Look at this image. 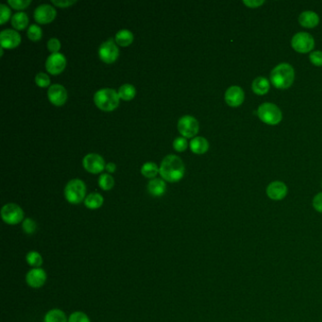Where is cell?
<instances>
[{"label": "cell", "instance_id": "obj_1", "mask_svg": "<svg viewBox=\"0 0 322 322\" xmlns=\"http://www.w3.org/2000/svg\"><path fill=\"white\" fill-rule=\"evenodd\" d=\"M186 172V166L183 160L177 155L165 157L160 166V175L168 183H177L181 181Z\"/></svg>", "mask_w": 322, "mask_h": 322}, {"label": "cell", "instance_id": "obj_2", "mask_svg": "<svg viewBox=\"0 0 322 322\" xmlns=\"http://www.w3.org/2000/svg\"><path fill=\"white\" fill-rule=\"evenodd\" d=\"M295 72L288 64H281L274 67L270 73V81L278 89H287L294 82Z\"/></svg>", "mask_w": 322, "mask_h": 322}, {"label": "cell", "instance_id": "obj_3", "mask_svg": "<svg viewBox=\"0 0 322 322\" xmlns=\"http://www.w3.org/2000/svg\"><path fill=\"white\" fill-rule=\"evenodd\" d=\"M120 98L118 93L112 88H103L98 90L94 96L96 106L104 112H112L119 105Z\"/></svg>", "mask_w": 322, "mask_h": 322}, {"label": "cell", "instance_id": "obj_4", "mask_svg": "<svg viewBox=\"0 0 322 322\" xmlns=\"http://www.w3.org/2000/svg\"><path fill=\"white\" fill-rule=\"evenodd\" d=\"M65 199L71 204H79L86 197V186L83 181L73 179L64 188Z\"/></svg>", "mask_w": 322, "mask_h": 322}, {"label": "cell", "instance_id": "obj_5", "mask_svg": "<svg viewBox=\"0 0 322 322\" xmlns=\"http://www.w3.org/2000/svg\"><path fill=\"white\" fill-rule=\"evenodd\" d=\"M257 115L263 123L267 125H277L282 121L281 110L273 103H263L257 111Z\"/></svg>", "mask_w": 322, "mask_h": 322}, {"label": "cell", "instance_id": "obj_6", "mask_svg": "<svg viewBox=\"0 0 322 322\" xmlns=\"http://www.w3.org/2000/svg\"><path fill=\"white\" fill-rule=\"evenodd\" d=\"M24 211L19 205L8 203L1 209V217L5 223L9 225H17L24 220Z\"/></svg>", "mask_w": 322, "mask_h": 322}, {"label": "cell", "instance_id": "obj_7", "mask_svg": "<svg viewBox=\"0 0 322 322\" xmlns=\"http://www.w3.org/2000/svg\"><path fill=\"white\" fill-rule=\"evenodd\" d=\"M98 56L105 64H114L119 57V49L116 41L110 38L106 42L102 43L98 49Z\"/></svg>", "mask_w": 322, "mask_h": 322}, {"label": "cell", "instance_id": "obj_8", "mask_svg": "<svg viewBox=\"0 0 322 322\" xmlns=\"http://www.w3.org/2000/svg\"><path fill=\"white\" fill-rule=\"evenodd\" d=\"M291 46L299 53H308L315 47V40L312 35L307 32H299L291 41Z\"/></svg>", "mask_w": 322, "mask_h": 322}, {"label": "cell", "instance_id": "obj_9", "mask_svg": "<svg viewBox=\"0 0 322 322\" xmlns=\"http://www.w3.org/2000/svg\"><path fill=\"white\" fill-rule=\"evenodd\" d=\"M178 129L182 136L185 138H192L197 134L199 125L195 117L185 116L179 119Z\"/></svg>", "mask_w": 322, "mask_h": 322}, {"label": "cell", "instance_id": "obj_10", "mask_svg": "<svg viewBox=\"0 0 322 322\" xmlns=\"http://www.w3.org/2000/svg\"><path fill=\"white\" fill-rule=\"evenodd\" d=\"M82 166L86 171L92 174L101 173L106 167L104 159L97 153H90L84 157Z\"/></svg>", "mask_w": 322, "mask_h": 322}, {"label": "cell", "instance_id": "obj_11", "mask_svg": "<svg viewBox=\"0 0 322 322\" xmlns=\"http://www.w3.org/2000/svg\"><path fill=\"white\" fill-rule=\"evenodd\" d=\"M66 67V58L62 53H53L46 62V68L51 75H59Z\"/></svg>", "mask_w": 322, "mask_h": 322}, {"label": "cell", "instance_id": "obj_12", "mask_svg": "<svg viewBox=\"0 0 322 322\" xmlns=\"http://www.w3.org/2000/svg\"><path fill=\"white\" fill-rule=\"evenodd\" d=\"M49 101L57 107L64 105L67 101L68 94L66 89L61 84H53L49 87L48 91Z\"/></svg>", "mask_w": 322, "mask_h": 322}, {"label": "cell", "instance_id": "obj_13", "mask_svg": "<svg viewBox=\"0 0 322 322\" xmlns=\"http://www.w3.org/2000/svg\"><path fill=\"white\" fill-rule=\"evenodd\" d=\"M57 11L54 7L49 4H43L34 11V19L38 24H49L56 18Z\"/></svg>", "mask_w": 322, "mask_h": 322}, {"label": "cell", "instance_id": "obj_14", "mask_svg": "<svg viewBox=\"0 0 322 322\" xmlns=\"http://www.w3.org/2000/svg\"><path fill=\"white\" fill-rule=\"evenodd\" d=\"M21 44V36L15 29H4L0 33L1 48L13 49Z\"/></svg>", "mask_w": 322, "mask_h": 322}, {"label": "cell", "instance_id": "obj_15", "mask_svg": "<svg viewBox=\"0 0 322 322\" xmlns=\"http://www.w3.org/2000/svg\"><path fill=\"white\" fill-rule=\"evenodd\" d=\"M47 273L43 268H32L26 275V282L32 288H40L47 282Z\"/></svg>", "mask_w": 322, "mask_h": 322}, {"label": "cell", "instance_id": "obj_16", "mask_svg": "<svg viewBox=\"0 0 322 322\" xmlns=\"http://www.w3.org/2000/svg\"><path fill=\"white\" fill-rule=\"evenodd\" d=\"M225 100L231 107L240 106L245 100V93L243 89L239 86H232L228 88L225 93Z\"/></svg>", "mask_w": 322, "mask_h": 322}, {"label": "cell", "instance_id": "obj_17", "mask_svg": "<svg viewBox=\"0 0 322 322\" xmlns=\"http://www.w3.org/2000/svg\"><path fill=\"white\" fill-rule=\"evenodd\" d=\"M266 195L273 200H282L287 195V187L282 182H273L267 186Z\"/></svg>", "mask_w": 322, "mask_h": 322}, {"label": "cell", "instance_id": "obj_18", "mask_svg": "<svg viewBox=\"0 0 322 322\" xmlns=\"http://www.w3.org/2000/svg\"><path fill=\"white\" fill-rule=\"evenodd\" d=\"M299 22L304 28L312 29L319 25L320 17L314 11H303L299 17Z\"/></svg>", "mask_w": 322, "mask_h": 322}, {"label": "cell", "instance_id": "obj_19", "mask_svg": "<svg viewBox=\"0 0 322 322\" xmlns=\"http://www.w3.org/2000/svg\"><path fill=\"white\" fill-rule=\"evenodd\" d=\"M148 193L153 196H161L166 193V184L163 179H153L147 185Z\"/></svg>", "mask_w": 322, "mask_h": 322}, {"label": "cell", "instance_id": "obj_20", "mask_svg": "<svg viewBox=\"0 0 322 322\" xmlns=\"http://www.w3.org/2000/svg\"><path fill=\"white\" fill-rule=\"evenodd\" d=\"M190 148L195 154H204L209 149V143L203 137H195L190 142Z\"/></svg>", "mask_w": 322, "mask_h": 322}, {"label": "cell", "instance_id": "obj_21", "mask_svg": "<svg viewBox=\"0 0 322 322\" xmlns=\"http://www.w3.org/2000/svg\"><path fill=\"white\" fill-rule=\"evenodd\" d=\"M115 41L117 46L122 48H126L132 44L133 42V34L129 29H121L116 34Z\"/></svg>", "mask_w": 322, "mask_h": 322}, {"label": "cell", "instance_id": "obj_22", "mask_svg": "<svg viewBox=\"0 0 322 322\" xmlns=\"http://www.w3.org/2000/svg\"><path fill=\"white\" fill-rule=\"evenodd\" d=\"M103 196L97 192L89 194L84 199V205L90 210H97L103 205Z\"/></svg>", "mask_w": 322, "mask_h": 322}, {"label": "cell", "instance_id": "obj_23", "mask_svg": "<svg viewBox=\"0 0 322 322\" xmlns=\"http://www.w3.org/2000/svg\"><path fill=\"white\" fill-rule=\"evenodd\" d=\"M252 88L256 95L263 96V95L268 93L270 85L266 78H263V77H258L254 79Z\"/></svg>", "mask_w": 322, "mask_h": 322}, {"label": "cell", "instance_id": "obj_24", "mask_svg": "<svg viewBox=\"0 0 322 322\" xmlns=\"http://www.w3.org/2000/svg\"><path fill=\"white\" fill-rule=\"evenodd\" d=\"M29 25V16L26 12L19 11L12 15L11 17V26L16 30H23Z\"/></svg>", "mask_w": 322, "mask_h": 322}, {"label": "cell", "instance_id": "obj_25", "mask_svg": "<svg viewBox=\"0 0 322 322\" xmlns=\"http://www.w3.org/2000/svg\"><path fill=\"white\" fill-rule=\"evenodd\" d=\"M117 93H118V96L120 99L125 100V101H129V100H132L136 96V89L133 85L126 83V84H123L121 87L118 89Z\"/></svg>", "mask_w": 322, "mask_h": 322}, {"label": "cell", "instance_id": "obj_26", "mask_svg": "<svg viewBox=\"0 0 322 322\" xmlns=\"http://www.w3.org/2000/svg\"><path fill=\"white\" fill-rule=\"evenodd\" d=\"M44 322H68L67 317L60 309H52L46 314Z\"/></svg>", "mask_w": 322, "mask_h": 322}, {"label": "cell", "instance_id": "obj_27", "mask_svg": "<svg viewBox=\"0 0 322 322\" xmlns=\"http://www.w3.org/2000/svg\"><path fill=\"white\" fill-rule=\"evenodd\" d=\"M141 173L144 177L147 179H155L159 173H160V168L157 166L155 163L153 162H147L144 164L141 168Z\"/></svg>", "mask_w": 322, "mask_h": 322}, {"label": "cell", "instance_id": "obj_28", "mask_svg": "<svg viewBox=\"0 0 322 322\" xmlns=\"http://www.w3.org/2000/svg\"><path fill=\"white\" fill-rule=\"evenodd\" d=\"M26 261L29 266L33 268H39L43 264V257L38 252H29L26 256Z\"/></svg>", "mask_w": 322, "mask_h": 322}, {"label": "cell", "instance_id": "obj_29", "mask_svg": "<svg viewBox=\"0 0 322 322\" xmlns=\"http://www.w3.org/2000/svg\"><path fill=\"white\" fill-rule=\"evenodd\" d=\"M98 186L104 191H110L115 186V179L111 174H101L98 178Z\"/></svg>", "mask_w": 322, "mask_h": 322}, {"label": "cell", "instance_id": "obj_30", "mask_svg": "<svg viewBox=\"0 0 322 322\" xmlns=\"http://www.w3.org/2000/svg\"><path fill=\"white\" fill-rule=\"evenodd\" d=\"M42 36H43V31L39 26L36 24L30 25V27L28 29L29 39L33 41V42H37V41L42 39Z\"/></svg>", "mask_w": 322, "mask_h": 322}, {"label": "cell", "instance_id": "obj_31", "mask_svg": "<svg viewBox=\"0 0 322 322\" xmlns=\"http://www.w3.org/2000/svg\"><path fill=\"white\" fill-rule=\"evenodd\" d=\"M22 229H23L24 233H26L27 234H33L37 229V224L33 219L26 218L22 222Z\"/></svg>", "mask_w": 322, "mask_h": 322}, {"label": "cell", "instance_id": "obj_32", "mask_svg": "<svg viewBox=\"0 0 322 322\" xmlns=\"http://www.w3.org/2000/svg\"><path fill=\"white\" fill-rule=\"evenodd\" d=\"M8 4L14 10H23L31 4L30 0H9Z\"/></svg>", "mask_w": 322, "mask_h": 322}, {"label": "cell", "instance_id": "obj_33", "mask_svg": "<svg viewBox=\"0 0 322 322\" xmlns=\"http://www.w3.org/2000/svg\"><path fill=\"white\" fill-rule=\"evenodd\" d=\"M35 83L41 88L49 87L50 85V78L46 73H38L35 77ZM51 86V85H50Z\"/></svg>", "mask_w": 322, "mask_h": 322}, {"label": "cell", "instance_id": "obj_34", "mask_svg": "<svg viewBox=\"0 0 322 322\" xmlns=\"http://www.w3.org/2000/svg\"><path fill=\"white\" fill-rule=\"evenodd\" d=\"M68 322H91V321L85 313L77 311L69 316Z\"/></svg>", "mask_w": 322, "mask_h": 322}, {"label": "cell", "instance_id": "obj_35", "mask_svg": "<svg viewBox=\"0 0 322 322\" xmlns=\"http://www.w3.org/2000/svg\"><path fill=\"white\" fill-rule=\"evenodd\" d=\"M173 147L178 152H184L188 147V142L185 137H178L173 142Z\"/></svg>", "mask_w": 322, "mask_h": 322}, {"label": "cell", "instance_id": "obj_36", "mask_svg": "<svg viewBox=\"0 0 322 322\" xmlns=\"http://www.w3.org/2000/svg\"><path fill=\"white\" fill-rule=\"evenodd\" d=\"M11 12L10 8H8L7 5L1 4L0 5V24L4 25L8 20L10 19Z\"/></svg>", "mask_w": 322, "mask_h": 322}, {"label": "cell", "instance_id": "obj_37", "mask_svg": "<svg viewBox=\"0 0 322 322\" xmlns=\"http://www.w3.org/2000/svg\"><path fill=\"white\" fill-rule=\"evenodd\" d=\"M61 47H62L61 42L57 38H51L48 42V49L52 54L53 53H59V50L61 49Z\"/></svg>", "mask_w": 322, "mask_h": 322}, {"label": "cell", "instance_id": "obj_38", "mask_svg": "<svg viewBox=\"0 0 322 322\" xmlns=\"http://www.w3.org/2000/svg\"><path fill=\"white\" fill-rule=\"evenodd\" d=\"M309 58L316 66H322V51H314L310 54Z\"/></svg>", "mask_w": 322, "mask_h": 322}, {"label": "cell", "instance_id": "obj_39", "mask_svg": "<svg viewBox=\"0 0 322 322\" xmlns=\"http://www.w3.org/2000/svg\"><path fill=\"white\" fill-rule=\"evenodd\" d=\"M313 207L319 213H322V193H319L313 199Z\"/></svg>", "mask_w": 322, "mask_h": 322}, {"label": "cell", "instance_id": "obj_40", "mask_svg": "<svg viewBox=\"0 0 322 322\" xmlns=\"http://www.w3.org/2000/svg\"><path fill=\"white\" fill-rule=\"evenodd\" d=\"M52 4L60 8H68L70 6L76 4V1H69V0H52Z\"/></svg>", "mask_w": 322, "mask_h": 322}, {"label": "cell", "instance_id": "obj_41", "mask_svg": "<svg viewBox=\"0 0 322 322\" xmlns=\"http://www.w3.org/2000/svg\"><path fill=\"white\" fill-rule=\"evenodd\" d=\"M243 3H244L245 5L246 6H248L249 8H258L259 6H262L263 5V3H264V1L263 0H262V1H256V0H254V1H243Z\"/></svg>", "mask_w": 322, "mask_h": 322}, {"label": "cell", "instance_id": "obj_42", "mask_svg": "<svg viewBox=\"0 0 322 322\" xmlns=\"http://www.w3.org/2000/svg\"><path fill=\"white\" fill-rule=\"evenodd\" d=\"M105 169L107 170L109 173H114V172L117 170V166H116V164H114V163H109V164L106 165Z\"/></svg>", "mask_w": 322, "mask_h": 322}]
</instances>
